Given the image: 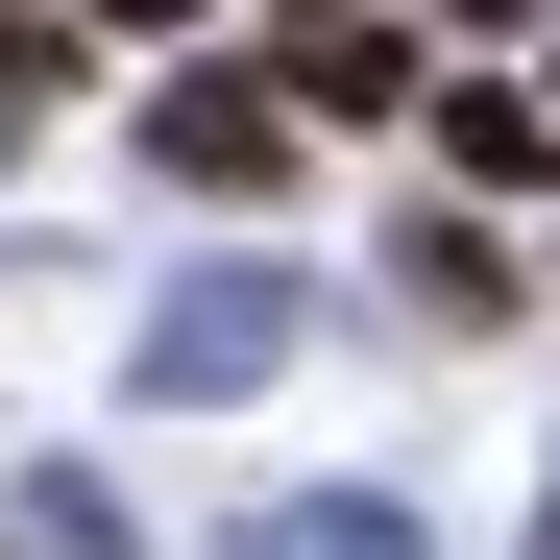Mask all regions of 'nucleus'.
Here are the masks:
<instances>
[{
  "instance_id": "f257e3e1",
  "label": "nucleus",
  "mask_w": 560,
  "mask_h": 560,
  "mask_svg": "<svg viewBox=\"0 0 560 560\" xmlns=\"http://www.w3.org/2000/svg\"><path fill=\"white\" fill-rule=\"evenodd\" d=\"M49 73H73V49H49V25H0V122H25V98H49Z\"/></svg>"
}]
</instances>
